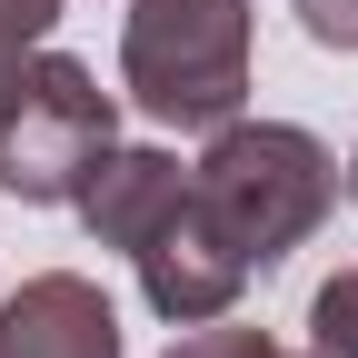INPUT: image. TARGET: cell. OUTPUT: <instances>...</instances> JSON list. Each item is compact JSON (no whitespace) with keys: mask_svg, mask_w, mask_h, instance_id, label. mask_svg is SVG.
<instances>
[{"mask_svg":"<svg viewBox=\"0 0 358 358\" xmlns=\"http://www.w3.org/2000/svg\"><path fill=\"white\" fill-rule=\"evenodd\" d=\"M0 358H120V308L80 268H40L0 299Z\"/></svg>","mask_w":358,"mask_h":358,"instance_id":"cell-5","label":"cell"},{"mask_svg":"<svg viewBox=\"0 0 358 358\" xmlns=\"http://www.w3.org/2000/svg\"><path fill=\"white\" fill-rule=\"evenodd\" d=\"M30 60H40V40H20L10 20H0V120H10V100H20V80H30Z\"/></svg>","mask_w":358,"mask_h":358,"instance_id":"cell-10","label":"cell"},{"mask_svg":"<svg viewBox=\"0 0 358 358\" xmlns=\"http://www.w3.org/2000/svg\"><path fill=\"white\" fill-rule=\"evenodd\" d=\"M120 90L159 129H219L249 110V0H129Z\"/></svg>","mask_w":358,"mask_h":358,"instance_id":"cell-2","label":"cell"},{"mask_svg":"<svg viewBox=\"0 0 358 358\" xmlns=\"http://www.w3.org/2000/svg\"><path fill=\"white\" fill-rule=\"evenodd\" d=\"M289 10H299V30L319 40V50L358 60V0H289Z\"/></svg>","mask_w":358,"mask_h":358,"instance_id":"cell-9","label":"cell"},{"mask_svg":"<svg viewBox=\"0 0 358 358\" xmlns=\"http://www.w3.org/2000/svg\"><path fill=\"white\" fill-rule=\"evenodd\" d=\"M129 268H140V299L159 308L169 329H199V319H229L239 308V289L259 279V268L229 249V229L199 209V199H179L159 229L129 249Z\"/></svg>","mask_w":358,"mask_h":358,"instance_id":"cell-4","label":"cell"},{"mask_svg":"<svg viewBox=\"0 0 358 358\" xmlns=\"http://www.w3.org/2000/svg\"><path fill=\"white\" fill-rule=\"evenodd\" d=\"M179 199H189V169H179L169 150H129V140H110V150H100V169L80 179V199H70V209H80V229L100 239V249H120V259H129V249H140Z\"/></svg>","mask_w":358,"mask_h":358,"instance_id":"cell-6","label":"cell"},{"mask_svg":"<svg viewBox=\"0 0 358 358\" xmlns=\"http://www.w3.org/2000/svg\"><path fill=\"white\" fill-rule=\"evenodd\" d=\"M169 358H308V348H279L268 329H239V319H199L169 338Z\"/></svg>","mask_w":358,"mask_h":358,"instance_id":"cell-8","label":"cell"},{"mask_svg":"<svg viewBox=\"0 0 358 358\" xmlns=\"http://www.w3.org/2000/svg\"><path fill=\"white\" fill-rule=\"evenodd\" d=\"M348 199H358V150H348Z\"/></svg>","mask_w":358,"mask_h":358,"instance_id":"cell-12","label":"cell"},{"mask_svg":"<svg viewBox=\"0 0 358 358\" xmlns=\"http://www.w3.org/2000/svg\"><path fill=\"white\" fill-rule=\"evenodd\" d=\"M189 199L229 229V249L249 268H279L338 209V159L299 120H219L209 150L189 159Z\"/></svg>","mask_w":358,"mask_h":358,"instance_id":"cell-1","label":"cell"},{"mask_svg":"<svg viewBox=\"0 0 358 358\" xmlns=\"http://www.w3.org/2000/svg\"><path fill=\"white\" fill-rule=\"evenodd\" d=\"M308 358H358V268H338L308 299Z\"/></svg>","mask_w":358,"mask_h":358,"instance_id":"cell-7","label":"cell"},{"mask_svg":"<svg viewBox=\"0 0 358 358\" xmlns=\"http://www.w3.org/2000/svg\"><path fill=\"white\" fill-rule=\"evenodd\" d=\"M0 20H10L20 40H50L60 30V0H0Z\"/></svg>","mask_w":358,"mask_h":358,"instance_id":"cell-11","label":"cell"},{"mask_svg":"<svg viewBox=\"0 0 358 358\" xmlns=\"http://www.w3.org/2000/svg\"><path fill=\"white\" fill-rule=\"evenodd\" d=\"M110 140H120V90H100V70L70 60V50H40L10 120H0V199L70 209Z\"/></svg>","mask_w":358,"mask_h":358,"instance_id":"cell-3","label":"cell"}]
</instances>
